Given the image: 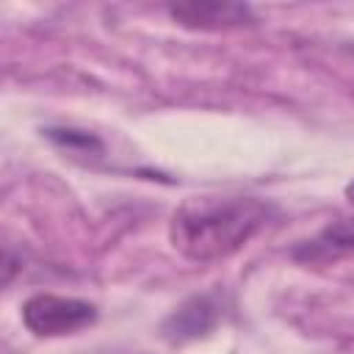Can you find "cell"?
<instances>
[{
	"label": "cell",
	"instance_id": "cell-1",
	"mask_svg": "<svg viewBox=\"0 0 354 354\" xmlns=\"http://www.w3.org/2000/svg\"><path fill=\"white\" fill-rule=\"evenodd\" d=\"M271 216L274 205L257 196H196L171 213L169 241L183 257L213 263L246 246Z\"/></svg>",
	"mask_w": 354,
	"mask_h": 354
},
{
	"label": "cell",
	"instance_id": "cell-2",
	"mask_svg": "<svg viewBox=\"0 0 354 354\" xmlns=\"http://www.w3.org/2000/svg\"><path fill=\"white\" fill-rule=\"evenodd\" d=\"M97 321V307L55 293H36L22 304V324L39 337H61L72 335Z\"/></svg>",
	"mask_w": 354,
	"mask_h": 354
},
{
	"label": "cell",
	"instance_id": "cell-3",
	"mask_svg": "<svg viewBox=\"0 0 354 354\" xmlns=\"http://www.w3.org/2000/svg\"><path fill=\"white\" fill-rule=\"evenodd\" d=\"M169 14L185 25V28H202V30H218V28H238L252 22V8L241 3H218V0H205V3H177L169 6Z\"/></svg>",
	"mask_w": 354,
	"mask_h": 354
},
{
	"label": "cell",
	"instance_id": "cell-4",
	"mask_svg": "<svg viewBox=\"0 0 354 354\" xmlns=\"http://www.w3.org/2000/svg\"><path fill=\"white\" fill-rule=\"evenodd\" d=\"M218 321V304L213 296H191L185 299L166 321L163 337L169 343H188L194 337L207 335Z\"/></svg>",
	"mask_w": 354,
	"mask_h": 354
},
{
	"label": "cell",
	"instance_id": "cell-5",
	"mask_svg": "<svg viewBox=\"0 0 354 354\" xmlns=\"http://www.w3.org/2000/svg\"><path fill=\"white\" fill-rule=\"evenodd\" d=\"M348 252H354V218H337L329 221L315 238L296 246L293 254L299 260H329Z\"/></svg>",
	"mask_w": 354,
	"mask_h": 354
},
{
	"label": "cell",
	"instance_id": "cell-6",
	"mask_svg": "<svg viewBox=\"0 0 354 354\" xmlns=\"http://www.w3.org/2000/svg\"><path fill=\"white\" fill-rule=\"evenodd\" d=\"M50 141H55L58 147L69 149V152H100L102 144L91 136V133H83V130H72V127H50L44 130Z\"/></svg>",
	"mask_w": 354,
	"mask_h": 354
},
{
	"label": "cell",
	"instance_id": "cell-7",
	"mask_svg": "<svg viewBox=\"0 0 354 354\" xmlns=\"http://www.w3.org/2000/svg\"><path fill=\"white\" fill-rule=\"evenodd\" d=\"M346 199H348V202L354 205V180H351V183L346 185Z\"/></svg>",
	"mask_w": 354,
	"mask_h": 354
}]
</instances>
